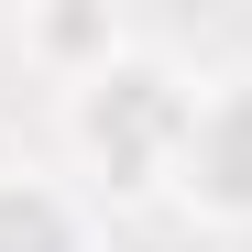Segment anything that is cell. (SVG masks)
<instances>
[{"label":"cell","instance_id":"1","mask_svg":"<svg viewBox=\"0 0 252 252\" xmlns=\"http://www.w3.org/2000/svg\"><path fill=\"white\" fill-rule=\"evenodd\" d=\"M187 121H197V77L176 55H154V44H132L110 77H88V88H66V143H77V164H88L110 197H164L176 187Z\"/></svg>","mask_w":252,"mask_h":252},{"label":"cell","instance_id":"4","mask_svg":"<svg viewBox=\"0 0 252 252\" xmlns=\"http://www.w3.org/2000/svg\"><path fill=\"white\" fill-rule=\"evenodd\" d=\"M0 252H88V208L44 164H0Z\"/></svg>","mask_w":252,"mask_h":252},{"label":"cell","instance_id":"2","mask_svg":"<svg viewBox=\"0 0 252 252\" xmlns=\"http://www.w3.org/2000/svg\"><path fill=\"white\" fill-rule=\"evenodd\" d=\"M176 197L220 230H252V77H220L197 88L187 154H176Z\"/></svg>","mask_w":252,"mask_h":252},{"label":"cell","instance_id":"3","mask_svg":"<svg viewBox=\"0 0 252 252\" xmlns=\"http://www.w3.org/2000/svg\"><path fill=\"white\" fill-rule=\"evenodd\" d=\"M11 44L44 66L55 88H88V77H110L121 55L143 44V33L121 22V11H99V0H44V11H22V22H11Z\"/></svg>","mask_w":252,"mask_h":252}]
</instances>
